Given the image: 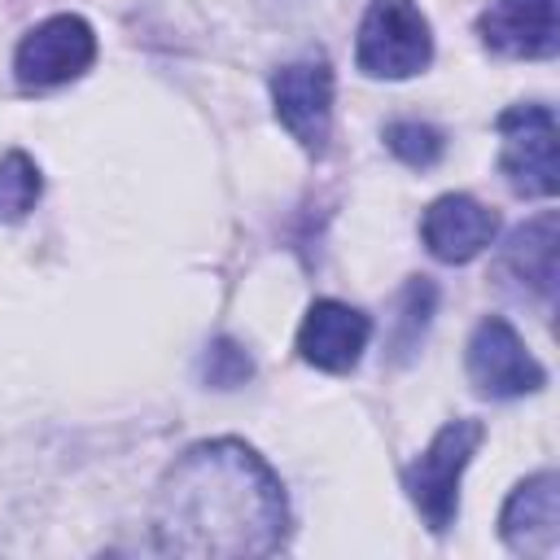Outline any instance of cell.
I'll list each match as a JSON object with an SVG mask.
<instances>
[{"label":"cell","mask_w":560,"mask_h":560,"mask_svg":"<svg viewBox=\"0 0 560 560\" xmlns=\"http://www.w3.org/2000/svg\"><path fill=\"white\" fill-rule=\"evenodd\" d=\"M153 534L171 556H271L289 534V503L262 455L219 438L184 451L162 477Z\"/></svg>","instance_id":"1"},{"label":"cell","mask_w":560,"mask_h":560,"mask_svg":"<svg viewBox=\"0 0 560 560\" xmlns=\"http://www.w3.org/2000/svg\"><path fill=\"white\" fill-rule=\"evenodd\" d=\"M477 442H481V424L477 420H451V424H442L433 433V442L424 446V455L402 468V490H407V499L416 503V512L424 516V525L433 534H442V529L455 525V512H459V477H464Z\"/></svg>","instance_id":"2"},{"label":"cell","mask_w":560,"mask_h":560,"mask_svg":"<svg viewBox=\"0 0 560 560\" xmlns=\"http://www.w3.org/2000/svg\"><path fill=\"white\" fill-rule=\"evenodd\" d=\"M354 57H359V70L372 79L420 74L433 57V35L424 13L411 0H372L359 22Z\"/></svg>","instance_id":"3"},{"label":"cell","mask_w":560,"mask_h":560,"mask_svg":"<svg viewBox=\"0 0 560 560\" xmlns=\"http://www.w3.org/2000/svg\"><path fill=\"white\" fill-rule=\"evenodd\" d=\"M503 153L499 166L521 197H556L560 162H556V114L547 105H512L499 114Z\"/></svg>","instance_id":"4"},{"label":"cell","mask_w":560,"mask_h":560,"mask_svg":"<svg viewBox=\"0 0 560 560\" xmlns=\"http://www.w3.org/2000/svg\"><path fill=\"white\" fill-rule=\"evenodd\" d=\"M468 381L486 398H521V394L542 389L547 372L529 354V346L516 337V328L508 319L490 315V319H481L472 328V341H468Z\"/></svg>","instance_id":"5"},{"label":"cell","mask_w":560,"mask_h":560,"mask_svg":"<svg viewBox=\"0 0 560 560\" xmlns=\"http://www.w3.org/2000/svg\"><path fill=\"white\" fill-rule=\"evenodd\" d=\"M96 57V35L83 18L74 13H57L48 22H39L31 35H22L13 70L22 88H57L79 79Z\"/></svg>","instance_id":"6"},{"label":"cell","mask_w":560,"mask_h":560,"mask_svg":"<svg viewBox=\"0 0 560 560\" xmlns=\"http://www.w3.org/2000/svg\"><path fill=\"white\" fill-rule=\"evenodd\" d=\"M271 101L280 122L302 140L306 149H324L328 140V118H332V70L324 57H302L289 61L271 74Z\"/></svg>","instance_id":"7"},{"label":"cell","mask_w":560,"mask_h":560,"mask_svg":"<svg viewBox=\"0 0 560 560\" xmlns=\"http://www.w3.org/2000/svg\"><path fill=\"white\" fill-rule=\"evenodd\" d=\"M372 337V319L346 302H315L298 328V350L311 368L319 372H350L359 363V354L368 350Z\"/></svg>","instance_id":"8"},{"label":"cell","mask_w":560,"mask_h":560,"mask_svg":"<svg viewBox=\"0 0 560 560\" xmlns=\"http://www.w3.org/2000/svg\"><path fill=\"white\" fill-rule=\"evenodd\" d=\"M499 534L516 556H551L560 542V477L538 472L521 481L499 512Z\"/></svg>","instance_id":"9"},{"label":"cell","mask_w":560,"mask_h":560,"mask_svg":"<svg viewBox=\"0 0 560 560\" xmlns=\"http://www.w3.org/2000/svg\"><path fill=\"white\" fill-rule=\"evenodd\" d=\"M481 39L503 57H551L560 48L556 0H490L481 13Z\"/></svg>","instance_id":"10"},{"label":"cell","mask_w":560,"mask_h":560,"mask_svg":"<svg viewBox=\"0 0 560 560\" xmlns=\"http://www.w3.org/2000/svg\"><path fill=\"white\" fill-rule=\"evenodd\" d=\"M494 228H499L494 210L481 206V201H472V197H464V192L438 197L424 210V219H420V236H424L429 254L442 258V262H468V258H477L494 241Z\"/></svg>","instance_id":"11"},{"label":"cell","mask_w":560,"mask_h":560,"mask_svg":"<svg viewBox=\"0 0 560 560\" xmlns=\"http://www.w3.org/2000/svg\"><path fill=\"white\" fill-rule=\"evenodd\" d=\"M503 262L542 298H551L556 293V214H538L525 228H516Z\"/></svg>","instance_id":"12"},{"label":"cell","mask_w":560,"mask_h":560,"mask_svg":"<svg viewBox=\"0 0 560 560\" xmlns=\"http://www.w3.org/2000/svg\"><path fill=\"white\" fill-rule=\"evenodd\" d=\"M39 188H44L39 166H35L22 149L4 153V158H0V223L26 219L31 206L39 201Z\"/></svg>","instance_id":"13"},{"label":"cell","mask_w":560,"mask_h":560,"mask_svg":"<svg viewBox=\"0 0 560 560\" xmlns=\"http://www.w3.org/2000/svg\"><path fill=\"white\" fill-rule=\"evenodd\" d=\"M385 144L394 158H402L407 166H420V171L442 158V131L429 122H394L385 131Z\"/></svg>","instance_id":"14"},{"label":"cell","mask_w":560,"mask_h":560,"mask_svg":"<svg viewBox=\"0 0 560 560\" xmlns=\"http://www.w3.org/2000/svg\"><path fill=\"white\" fill-rule=\"evenodd\" d=\"M402 315H398V328H394V346L407 354L416 341H420V332L429 328V311H433V284L420 276V280H411L407 289H402Z\"/></svg>","instance_id":"15"},{"label":"cell","mask_w":560,"mask_h":560,"mask_svg":"<svg viewBox=\"0 0 560 560\" xmlns=\"http://www.w3.org/2000/svg\"><path fill=\"white\" fill-rule=\"evenodd\" d=\"M249 372H254V363H249V354H245L236 341H214L210 354L201 359V376H206L214 389H232V385L249 381Z\"/></svg>","instance_id":"16"}]
</instances>
